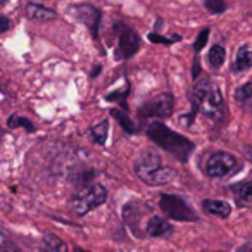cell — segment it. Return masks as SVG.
Here are the masks:
<instances>
[{
    "instance_id": "cell-1",
    "label": "cell",
    "mask_w": 252,
    "mask_h": 252,
    "mask_svg": "<svg viewBox=\"0 0 252 252\" xmlns=\"http://www.w3.org/2000/svg\"><path fill=\"white\" fill-rule=\"evenodd\" d=\"M192 112H190L189 125L192 123V119L195 118L197 112H202L207 118L218 119L223 118L224 114V100L223 95H221L218 85H214L209 78H202V80L197 81L192 88Z\"/></svg>"
},
{
    "instance_id": "cell-2",
    "label": "cell",
    "mask_w": 252,
    "mask_h": 252,
    "mask_svg": "<svg viewBox=\"0 0 252 252\" xmlns=\"http://www.w3.org/2000/svg\"><path fill=\"white\" fill-rule=\"evenodd\" d=\"M147 137L151 138L152 142L162 147L166 152L176 158L180 162L189 161L190 154L193 152V144L183 135L176 133V131L169 130L168 126L161 121H154L149 125L147 128Z\"/></svg>"
},
{
    "instance_id": "cell-3",
    "label": "cell",
    "mask_w": 252,
    "mask_h": 252,
    "mask_svg": "<svg viewBox=\"0 0 252 252\" xmlns=\"http://www.w3.org/2000/svg\"><path fill=\"white\" fill-rule=\"evenodd\" d=\"M133 168L138 178L151 187L166 185L175 176V171L168 166H162L161 158L152 151H147L138 156Z\"/></svg>"
},
{
    "instance_id": "cell-4",
    "label": "cell",
    "mask_w": 252,
    "mask_h": 252,
    "mask_svg": "<svg viewBox=\"0 0 252 252\" xmlns=\"http://www.w3.org/2000/svg\"><path fill=\"white\" fill-rule=\"evenodd\" d=\"M107 200V190L105 187L98 185V183H92V185H87L76 192L69 200L71 209L74 211V214L78 216H85L90 211L97 209L98 206Z\"/></svg>"
},
{
    "instance_id": "cell-5",
    "label": "cell",
    "mask_w": 252,
    "mask_h": 252,
    "mask_svg": "<svg viewBox=\"0 0 252 252\" xmlns=\"http://www.w3.org/2000/svg\"><path fill=\"white\" fill-rule=\"evenodd\" d=\"M159 207L168 218L175 221H197L195 211L192 209L189 202L185 199H182L180 195H171V193H162L159 199Z\"/></svg>"
},
{
    "instance_id": "cell-6",
    "label": "cell",
    "mask_w": 252,
    "mask_h": 252,
    "mask_svg": "<svg viewBox=\"0 0 252 252\" xmlns=\"http://www.w3.org/2000/svg\"><path fill=\"white\" fill-rule=\"evenodd\" d=\"M116 30H118V47L114 50V56L118 61H125L133 57L135 54L140 49V36L130 26H125L123 23H118L116 25Z\"/></svg>"
},
{
    "instance_id": "cell-7",
    "label": "cell",
    "mask_w": 252,
    "mask_h": 252,
    "mask_svg": "<svg viewBox=\"0 0 252 252\" xmlns=\"http://www.w3.org/2000/svg\"><path fill=\"white\" fill-rule=\"evenodd\" d=\"M173 105H175V97L171 94H161L158 97L147 100L140 109H138V118L147 119V118H156V119H166L171 116Z\"/></svg>"
},
{
    "instance_id": "cell-8",
    "label": "cell",
    "mask_w": 252,
    "mask_h": 252,
    "mask_svg": "<svg viewBox=\"0 0 252 252\" xmlns=\"http://www.w3.org/2000/svg\"><path fill=\"white\" fill-rule=\"evenodd\" d=\"M237 168V159L228 152H214L207 158L204 171L209 178H224Z\"/></svg>"
},
{
    "instance_id": "cell-9",
    "label": "cell",
    "mask_w": 252,
    "mask_h": 252,
    "mask_svg": "<svg viewBox=\"0 0 252 252\" xmlns=\"http://www.w3.org/2000/svg\"><path fill=\"white\" fill-rule=\"evenodd\" d=\"M73 11H74V14H76V18L80 19V21L83 23L88 30H90L92 36L97 40L98 38V25H100L102 12L92 4H80V5H76Z\"/></svg>"
},
{
    "instance_id": "cell-10",
    "label": "cell",
    "mask_w": 252,
    "mask_h": 252,
    "mask_svg": "<svg viewBox=\"0 0 252 252\" xmlns=\"http://www.w3.org/2000/svg\"><path fill=\"white\" fill-rule=\"evenodd\" d=\"M145 230H147L149 237H154V238L168 237V235L173 233V226L161 216H152L151 220H149Z\"/></svg>"
},
{
    "instance_id": "cell-11",
    "label": "cell",
    "mask_w": 252,
    "mask_h": 252,
    "mask_svg": "<svg viewBox=\"0 0 252 252\" xmlns=\"http://www.w3.org/2000/svg\"><path fill=\"white\" fill-rule=\"evenodd\" d=\"M202 209L207 214H213L218 218H228L231 213V206L226 200H216V199H206L202 200Z\"/></svg>"
},
{
    "instance_id": "cell-12",
    "label": "cell",
    "mask_w": 252,
    "mask_h": 252,
    "mask_svg": "<svg viewBox=\"0 0 252 252\" xmlns=\"http://www.w3.org/2000/svg\"><path fill=\"white\" fill-rule=\"evenodd\" d=\"M231 192H233L238 206L252 207V180L242 182V183H238V185L231 187Z\"/></svg>"
},
{
    "instance_id": "cell-13",
    "label": "cell",
    "mask_w": 252,
    "mask_h": 252,
    "mask_svg": "<svg viewBox=\"0 0 252 252\" xmlns=\"http://www.w3.org/2000/svg\"><path fill=\"white\" fill-rule=\"evenodd\" d=\"M26 16L30 19H35V21H50V19L56 18V12L52 9H47L40 4H35V2H30L26 4Z\"/></svg>"
},
{
    "instance_id": "cell-14",
    "label": "cell",
    "mask_w": 252,
    "mask_h": 252,
    "mask_svg": "<svg viewBox=\"0 0 252 252\" xmlns=\"http://www.w3.org/2000/svg\"><path fill=\"white\" fill-rule=\"evenodd\" d=\"M251 67H252V50H249L247 47H242L238 50L237 57H235L233 71L235 73H242V71H247Z\"/></svg>"
},
{
    "instance_id": "cell-15",
    "label": "cell",
    "mask_w": 252,
    "mask_h": 252,
    "mask_svg": "<svg viewBox=\"0 0 252 252\" xmlns=\"http://www.w3.org/2000/svg\"><path fill=\"white\" fill-rule=\"evenodd\" d=\"M90 135H92V138H94L95 144L104 145L105 140H107V135H109V121L107 119H102L100 123H97L95 126H92Z\"/></svg>"
},
{
    "instance_id": "cell-16",
    "label": "cell",
    "mask_w": 252,
    "mask_h": 252,
    "mask_svg": "<svg viewBox=\"0 0 252 252\" xmlns=\"http://www.w3.org/2000/svg\"><path fill=\"white\" fill-rule=\"evenodd\" d=\"M42 249L50 251V252H61V251L64 252V251H67V245L54 233H45L42 238Z\"/></svg>"
},
{
    "instance_id": "cell-17",
    "label": "cell",
    "mask_w": 252,
    "mask_h": 252,
    "mask_svg": "<svg viewBox=\"0 0 252 252\" xmlns=\"http://www.w3.org/2000/svg\"><path fill=\"white\" fill-rule=\"evenodd\" d=\"M112 116H114L116 119H118V123L121 125V128L126 131V133H137V126H135V123L130 119V116L126 114L125 112V109H112V112H111Z\"/></svg>"
},
{
    "instance_id": "cell-18",
    "label": "cell",
    "mask_w": 252,
    "mask_h": 252,
    "mask_svg": "<svg viewBox=\"0 0 252 252\" xmlns=\"http://www.w3.org/2000/svg\"><path fill=\"white\" fill-rule=\"evenodd\" d=\"M207 59H209V64L213 67H221L224 63V59H226V50H224L223 45H213L209 50V56H207Z\"/></svg>"
},
{
    "instance_id": "cell-19",
    "label": "cell",
    "mask_w": 252,
    "mask_h": 252,
    "mask_svg": "<svg viewBox=\"0 0 252 252\" xmlns=\"http://www.w3.org/2000/svg\"><path fill=\"white\" fill-rule=\"evenodd\" d=\"M19 126H23V128L28 130L30 133H35V130H36L35 125H33L28 118H23V116H19V114H12L11 118L7 119V128L14 130V128H19Z\"/></svg>"
},
{
    "instance_id": "cell-20",
    "label": "cell",
    "mask_w": 252,
    "mask_h": 252,
    "mask_svg": "<svg viewBox=\"0 0 252 252\" xmlns=\"http://www.w3.org/2000/svg\"><path fill=\"white\" fill-rule=\"evenodd\" d=\"M235 100L238 104L249 105L252 104V83H245L235 90Z\"/></svg>"
},
{
    "instance_id": "cell-21",
    "label": "cell",
    "mask_w": 252,
    "mask_h": 252,
    "mask_svg": "<svg viewBox=\"0 0 252 252\" xmlns=\"http://www.w3.org/2000/svg\"><path fill=\"white\" fill-rule=\"evenodd\" d=\"M130 90H131L130 85H125V88H123L121 92L116 90V92H112V94L105 95V100H109V102H119V104H121V107L126 111V109H128V105H126V97H128Z\"/></svg>"
},
{
    "instance_id": "cell-22",
    "label": "cell",
    "mask_w": 252,
    "mask_h": 252,
    "mask_svg": "<svg viewBox=\"0 0 252 252\" xmlns=\"http://www.w3.org/2000/svg\"><path fill=\"white\" fill-rule=\"evenodd\" d=\"M204 5L211 14H221L226 11V0H204Z\"/></svg>"
},
{
    "instance_id": "cell-23",
    "label": "cell",
    "mask_w": 252,
    "mask_h": 252,
    "mask_svg": "<svg viewBox=\"0 0 252 252\" xmlns=\"http://www.w3.org/2000/svg\"><path fill=\"white\" fill-rule=\"evenodd\" d=\"M149 40L152 43H162V45H171L175 42H180V36L178 35H173V36H162L159 33H151L149 35Z\"/></svg>"
},
{
    "instance_id": "cell-24",
    "label": "cell",
    "mask_w": 252,
    "mask_h": 252,
    "mask_svg": "<svg viewBox=\"0 0 252 252\" xmlns=\"http://www.w3.org/2000/svg\"><path fill=\"white\" fill-rule=\"evenodd\" d=\"M209 32H211L209 28H202L199 32V36H197L195 43H193V50H195V52H200V50H202L204 47H206L207 38H209Z\"/></svg>"
},
{
    "instance_id": "cell-25",
    "label": "cell",
    "mask_w": 252,
    "mask_h": 252,
    "mask_svg": "<svg viewBox=\"0 0 252 252\" xmlns=\"http://www.w3.org/2000/svg\"><path fill=\"white\" fill-rule=\"evenodd\" d=\"M18 245L11 240L5 233L0 231V251H18Z\"/></svg>"
},
{
    "instance_id": "cell-26",
    "label": "cell",
    "mask_w": 252,
    "mask_h": 252,
    "mask_svg": "<svg viewBox=\"0 0 252 252\" xmlns=\"http://www.w3.org/2000/svg\"><path fill=\"white\" fill-rule=\"evenodd\" d=\"M9 28H11V21H9V18H5V16L0 14V33H5Z\"/></svg>"
},
{
    "instance_id": "cell-27",
    "label": "cell",
    "mask_w": 252,
    "mask_h": 252,
    "mask_svg": "<svg viewBox=\"0 0 252 252\" xmlns=\"http://www.w3.org/2000/svg\"><path fill=\"white\" fill-rule=\"evenodd\" d=\"M193 73H192V76H193V80H197L199 78V73H200V63H199V59L195 57V61H193Z\"/></svg>"
},
{
    "instance_id": "cell-28",
    "label": "cell",
    "mask_w": 252,
    "mask_h": 252,
    "mask_svg": "<svg viewBox=\"0 0 252 252\" xmlns=\"http://www.w3.org/2000/svg\"><path fill=\"white\" fill-rule=\"evenodd\" d=\"M100 69H102V66H100V64H98V66H95V67H94V71H92V78H95V76H97V74L100 73Z\"/></svg>"
},
{
    "instance_id": "cell-29",
    "label": "cell",
    "mask_w": 252,
    "mask_h": 252,
    "mask_svg": "<svg viewBox=\"0 0 252 252\" xmlns=\"http://www.w3.org/2000/svg\"><path fill=\"white\" fill-rule=\"evenodd\" d=\"M245 154H247V159H249V161H252V147H247V149H245Z\"/></svg>"
},
{
    "instance_id": "cell-30",
    "label": "cell",
    "mask_w": 252,
    "mask_h": 252,
    "mask_svg": "<svg viewBox=\"0 0 252 252\" xmlns=\"http://www.w3.org/2000/svg\"><path fill=\"white\" fill-rule=\"evenodd\" d=\"M5 2H7V0H0V5H2V4H5Z\"/></svg>"
}]
</instances>
